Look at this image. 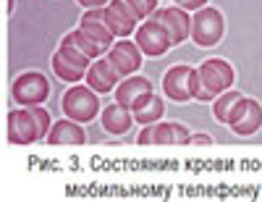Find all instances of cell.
<instances>
[{
  "label": "cell",
  "instance_id": "6da1fadb",
  "mask_svg": "<svg viewBox=\"0 0 262 202\" xmlns=\"http://www.w3.org/2000/svg\"><path fill=\"white\" fill-rule=\"evenodd\" d=\"M236 82V71L226 58H207L191 74V97L200 103H212L217 95L228 92Z\"/></svg>",
  "mask_w": 262,
  "mask_h": 202
},
{
  "label": "cell",
  "instance_id": "7a4b0ae2",
  "mask_svg": "<svg viewBox=\"0 0 262 202\" xmlns=\"http://www.w3.org/2000/svg\"><path fill=\"white\" fill-rule=\"evenodd\" d=\"M53 129V118L48 113V108L42 105H21L8 113V142L11 145H32L39 139H48V134Z\"/></svg>",
  "mask_w": 262,
  "mask_h": 202
},
{
  "label": "cell",
  "instance_id": "3957f363",
  "mask_svg": "<svg viewBox=\"0 0 262 202\" xmlns=\"http://www.w3.org/2000/svg\"><path fill=\"white\" fill-rule=\"evenodd\" d=\"M60 108H63V116H69V118H74L79 124H90V121L97 118L102 105H100L97 92H95L90 84H84V87L74 84V87H69L63 92Z\"/></svg>",
  "mask_w": 262,
  "mask_h": 202
},
{
  "label": "cell",
  "instance_id": "277c9868",
  "mask_svg": "<svg viewBox=\"0 0 262 202\" xmlns=\"http://www.w3.org/2000/svg\"><path fill=\"white\" fill-rule=\"evenodd\" d=\"M223 34H226V16L217 8L205 6L191 13V42L196 48H215L223 39Z\"/></svg>",
  "mask_w": 262,
  "mask_h": 202
},
{
  "label": "cell",
  "instance_id": "5b68a950",
  "mask_svg": "<svg viewBox=\"0 0 262 202\" xmlns=\"http://www.w3.org/2000/svg\"><path fill=\"white\" fill-rule=\"evenodd\" d=\"M11 97L16 105H42L50 97V79L39 71H24L11 84Z\"/></svg>",
  "mask_w": 262,
  "mask_h": 202
},
{
  "label": "cell",
  "instance_id": "8992f818",
  "mask_svg": "<svg viewBox=\"0 0 262 202\" xmlns=\"http://www.w3.org/2000/svg\"><path fill=\"white\" fill-rule=\"evenodd\" d=\"M189 129L179 121H158V124H147L137 142L139 145H163V147H170V145H189Z\"/></svg>",
  "mask_w": 262,
  "mask_h": 202
},
{
  "label": "cell",
  "instance_id": "52a82bcc",
  "mask_svg": "<svg viewBox=\"0 0 262 202\" xmlns=\"http://www.w3.org/2000/svg\"><path fill=\"white\" fill-rule=\"evenodd\" d=\"M228 126L238 137H252V134H257L262 129V103L254 97H242L233 108Z\"/></svg>",
  "mask_w": 262,
  "mask_h": 202
},
{
  "label": "cell",
  "instance_id": "ba28073f",
  "mask_svg": "<svg viewBox=\"0 0 262 202\" xmlns=\"http://www.w3.org/2000/svg\"><path fill=\"white\" fill-rule=\"evenodd\" d=\"M152 18L163 24V29L168 32L173 45H184L186 39H191V13L179 8V6H163L152 13Z\"/></svg>",
  "mask_w": 262,
  "mask_h": 202
},
{
  "label": "cell",
  "instance_id": "9c48e42d",
  "mask_svg": "<svg viewBox=\"0 0 262 202\" xmlns=\"http://www.w3.org/2000/svg\"><path fill=\"white\" fill-rule=\"evenodd\" d=\"M137 45H139V50L149 58H160L173 48L168 32L163 29V24H158L155 18H144L137 27Z\"/></svg>",
  "mask_w": 262,
  "mask_h": 202
},
{
  "label": "cell",
  "instance_id": "30bf717a",
  "mask_svg": "<svg viewBox=\"0 0 262 202\" xmlns=\"http://www.w3.org/2000/svg\"><path fill=\"white\" fill-rule=\"evenodd\" d=\"M105 58L111 60V63L116 66V71L126 79V76L139 74L144 53L139 50L137 42H131V39H118V42H113V48L105 53Z\"/></svg>",
  "mask_w": 262,
  "mask_h": 202
},
{
  "label": "cell",
  "instance_id": "8fae6325",
  "mask_svg": "<svg viewBox=\"0 0 262 202\" xmlns=\"http://www.w3.org/2000/svg\"><path fill=\"white\" fill-rule=\"evenodd\" d=\"M105 21L111 27V32L121 39H128V34H134L137 27L142 24V18L134 13V8L126 0H111L105 6Z\"/></svg>",
  "mask_w": 262,
  "mask_h": 202
},
{
  "label": "cell",
  "instance_id": "7c38bea8",
  "mask_svg": "<svg viewBox=\"0 0 262 202\" xmlns=\"http://www.w3.org/2000/svg\"><path fill=\"white\" fill-rule=\"evenodd\" d=\"M191 74H194V66H170L163 76V92L168 100L173 103H189L191 97Z\"/></svg>",
  "mask_w": 262,
  "mask_h": 202
},
{
  "label": "cell",
  "instance_id": "4fadbf2b",
  "mask_svg": "<svg viewBox=\"0 0 262 202\" xmlns=\"http://www.w3.org/2000/svg\"><path fill=\"white\" fill-rule=\"evenodd\" d=\"M121 74L116 71V66L107 60L105 55L102 58H97V60H92V66L86 69V84H90L97 95H105V92H113V89L121 84Z\"/></svg>",
  "mask_w": 262,
  "mask_h": 202
},
{
  "label": "cell",
  "instance_id": "5bb4252c",
  "mask_svg": "<svg viewBox=\"0 0 262 202\" xmlns=\"http://www.w3.org/2000/svg\"><path fill=\"white\" fill-rule=\"evenodd\" d=\"M79 29L86 32L92 39H97L102 48H107V50H111L113 42H116V34L111 32V27H107V21H105V8H90V11H84L81 18H79Z\"/></svg>",
  "mask_w": 262,
  "mask_h": 202
},
{
  "label": "cell",
  "instance_id": "9a60e30c",
  "mask_svg": "<svg viewBox=\"0 0 262 202\" xmlns=\"http://www.w3.org/2000/svg\"><path fill=\"white\" fill-rule=\"evenodd\" d=\"M100 124L107 134H113V137H121L126 134L131 126H134V113H131V108L121 105V103H111L100 110Z\"/></svg>",
  "mask_w": 262,
  "mask_h": 202
},
{
  "label": "cell",
  "instance_id": "2e32d148",
  "mask_svg": "<svg viewBox=\"0 0 262 202\" xmlns=\"http://www.w3.org/2000/svg\"><path fill=\"white\" fill-rule=\"evenodd\" d=\"M149 92H155V89H152V82L142 74H134V76L121 79V84L116 87V103H121L126 108H134L137 100H142Z\"/></svg>",
  "mask_w": 262,
  "mask_h": 202
},
{
  "label": "cell",
  "instance_id": "e0dca14e",
  "mask_svg": "<svg viewBox=\"0 0 262 202\" xmlns=\"http://www.w3.org/2000/svg\"><path fill=\"white\" fill-rule=\"evenodd\" d=\"M48 142L50 145H84L86 142V131H84V126L79 124V121H74V118H60V121H55L53 124V129H50V134H48Z\"/></svg>",
  "mask_w": 262,
  "mask_h": 202
},
{
  "label": "cell",
  "instance_id": "ac0fdd59",
  "mask_svg": "<svg viewBox=\"0 0 262 202\" xmlns=\"http://www.w3.org/2000/svg\"><path fill=\"white\" fill-rule=\"evenodd\" d=\"M131 113H134V121L142 124V126L158 124V121H163V116H165V103H163L160 95L149 92V95H144L142 100H137V105L131 108Z\"/></svg>",
  "mask_w": 262,
  "mask_h": 202
},
{
  "label": "cell",
  "instance_id": "d6986e66",
  "mask_svg": "<svg viewBox=\"0 0 262 202\" xmlns=\"http://www.w3.org/2000/svg\"><path fill=\"white\" fill-rule=\"evenodd\" d=\"M53 74L66 82V84H79L81 79H86V69L81 63H76L74 58H69L60 48L53 53Z\"/></svg>",
  "mask_w": 262,
  "mask_h": 202
},
{
  "label": "cell",
  "instance_id": "ffe728a7",
  "mask_svg": "<svg viewBox=\"0 0 262 202\" xmlns=\"http://www.w3.org/2000/svg\"><path fill=\"white\" fill-rule=\"evenodd\" d=\"M63 42L74 45V48H76V50H81V53H84L86 58H90V60H97V58H102V55L107 53V48H102V45H100L97 39H92L86 32H81L79 27H76L74 32L66 34V37H63Z\"/></svg>",
  "mask_w": 262,
  "mask_h": 202
},
{
  "label": "cell",
  "instance_id": "44dd1931",
  "mask_svg": "<svg viewBox=\"0 0 262 202\" xmlns=\"http://www.w3.org/2000/svg\"><path fill=\"white\" fill-rule=\"evenodd\" d=\"M244 95L238 92V89H228V92H223V95H217L215 100H212V118L217 121V124H226L228 126V121H231V113H233V108H236V103L242 100Z\"/></svg>",
  "mask_w": 262,
  "mask_h": 202
},
{
  "label": "cell",
  "instance_id": "7402d4cb",
  "mask_svg": "<svg viewBox=\"0 0 262 202\" xmlns=\"http://www.w3.org/2000/svg\"><path fill=\"white\" fill-rule=\"evenodd\" d=\"M126 3L134 8V13L144 21V18H152V13L158 11V0H126Z\"/></svg>",
  "mask_w": 262,
  "mask_h": 202
},
{
  "label": "cell",
  "instance_id": "603a6c76",
  "mask_svg": "<svg viewBox=\"0 0 262 202\" xmlns=\"http://www.w3.org/2000/svg\"><path fill=\"white\" fill-rule=\"evenodd\" d=\"M207 3H210V0H181V3H179V8H184V11L194 13V11H200V8H205Z\"/></svg>",
  "mask_w": 262,
  "mask_h": 202
},
{
  "label": "cell",
  "instance_id": "cb8c5ba5",
  "mask_svg": "<svg viewBox=\"0 0 262 202\" xmlns=\"http://www.w3.org/2000/svg\"><path fill=\"white\" fill-rule=\"evenodd\" d=\"M189 145H212V137L210 134H191Z\"/></svg>",
  "mask_w": 262,
  "mask_h": 202
},
{
  "label": "cell",
  "instance_id": "d4e9b609",
  "mask_svg": "<svg viewBox=\"0 0 262 202\" xmlns=\"http://www.w3.org/2000/svg\"><path fill=\"white\" fill-rule=\"evenodd\" d=\"M79 3L90 11V8H105L107 3H111V0H79Z\"/></svg>",
  "mask_w": 262,
  "mask_h": 202
},
{
  "label": "cell",
  "instance_id": "484cf974",
  "mask_svg": "<svg viewBox=\"0 0 262 202\" xmlns=\"http://www.w3.org/2000/svg\"><path fill=\"white\" fill-rule=\"evenodd\" d=\"M13 3L16 0H6V13H13Z\"/></svg>",
  "mask_w": 262,
  "mask_h": 202
},
{
  "label": "cell",
  "instance_id": "4316f807",
  "mask_svg": "<svg viewBox=\"0 0 262 202\" xmlns=\"http://www.w3.org/2000/svg\"><path fill=\"white\" fill-rule=\"evenodd\" d=\"M168 3H176V6H179V3H181V0H168Z\"/></svg>",
  "mask_w": 262,
  "mask_h": 202
}]
</instances>
